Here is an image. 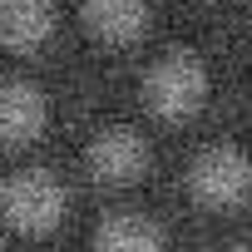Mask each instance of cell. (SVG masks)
Masks as SVG:
<instances>
[{"instance_id":"1","label":"cell","mask_w":252,"mask_h":252,"mask_svg":"<svg viewBox=\"0 0 252 252\" xmlns=\"http://www.w3.org/2000/svg\"><path fill=\"white\" fill-rule=\"evenodd\" d=\"M69 193L50 168H20L0 183V222L20 237H45L64 222Z\"/></svg>"},{"instance_id":"2","label":"cell","mask_w":252,"mask_h":252,"mask_svg":"<svg viewBox=\"0 0 252 252\" xmlns=\"http://www.w3.org/2000/svg\"><path fill=\"white\" fill-rule=\"evenodd\" d=\"M144 104L163 124H188L208 104V69L193 50H168L144 74Z\"/></svg>"},{"instance_id":"3","label":"cell","mask_w":252,"mask_h":252,"mask_svg":"<svg viewBox=\"0 0 252 252\" xmlns=\"http://www.w3.org/2000/svg\"><path fill=\"white\" fill-rule=\"evenodd\" d=\"M188 198L208 213H237L252 203V158L232 144H213L188 163Z\"/></svg>"},{"instance_id":"4","label":"cell","mask_w":252,"mask_h":252,"mask_svg":"<svg viewBox=\"0 0 252 252\" xmlns=\"http://www.w3.org/2000/svg\"><path fill=\"white\" fill-rule=\"evenodd\" d=\"M84 163H89L94 183H104V188H129V183H139V178L149 173L154 154H149L144 134H134V129H104V134L89 144Z\"/></svg>"},{"instance_id":"5","label":"cell","mask_w":252,"mask_h":252,"mask_svg":"<svg viewBox=\"0 0 252 252\" xmlns=\"http://www.w3.org/2000/svg\"><path fill=\"white\" fill-rule=\"evenodd\" d=\"M50 124V104L35 84L25 79H5L0 84V149H25L45 134Z\"/></svg>"},{"instance_id":"6","label":"cell","mask_w":252,"mask_h":252,"mask_svg":"<svg viewBox=\"0 0 252 252\" xmlns=\"http://www.w3.org/2000/svg\"><path fill=\"white\" fill-rule=\"evenodd\" d=\"M55 0H0V45L5 50H40L55 35V15H50Z\"/></svg>"},{"instance_id":"7","label":"cell","mask_w":252,"mask_h":252,"mask_svg":"<svg viewBox=\"0 0 252 252\" xmlns=\"http://www.w3.org/2000/svg\"><path fill=\"white\" fill-rule=\"evenodd\" d=\"M84 25L104 45H129L149 30V0H84Z\"/></svg>"},{"instance_id":"8","label":"cell","mask_w":252,"mask_h":252,"mask_svg":"<svg viewBox=\"0 0 252 252\" xmlns=\"http://www.w3.org/2000/svg\"><path fill=\"white\" fill-rule=\"evenodd\" d=\"M94 247H109V252H149V247H163V227L149 222L144 213H109L94 227Z\"/></svg>"}]
</instances>
